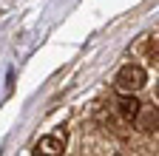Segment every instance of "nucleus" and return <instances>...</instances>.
<instances>
[{"mask_svg":"<svg viewBox=\"0 0 159 156\" xmlns=\"http://www.w3.org/2000/svg\"><path fill=\"white\" fill-rule=\"evenodd\" d=\"M142 131H156V108L148 111V116L142 119Z\"/></svg>","mask_w":159,"mask_h":156,"instance_id":"nucleus-4","label":"nucleus"},{"mask_svg":"<svg viewBox=\"0 0 159 156\" xmlns=\"http://www.w3.org/2000/svg\"><path fill=\"white\" fill-rule=\"evenodd\" d=\"M116 114H119V119H122V122H136L139 114H142V105L136 102V96L122 94V96L116 100Z\"/></svg>","mask_w":159,"mask_h":156,"instance_id":"nucleus-2","label":"nucleus"},{"mask_svg":"<svg viewBox=\"0 0 159 156\" xmlns=\"http://www.w3.org/2000/svg\"><path fill=\"white\" fill-rule=\"evenodd\" d=\"M63 148H66V139L60 133H48L37 142L34 148V156H63Z\"/></svg>","mask_w":159,"mask_h":156,"instance_id":"nucleus-3","label":"nucleus"},{"mask_svg":"<svg viewBox=\"0 0 159 156\" xmlns=\"http://www.w3.org/2000/svg\"><path fill=\"white\" fill-rule=\"evenodd\" d=\"M116 88L122 91V94H134V91H139L145 82H148V74H145V68L142 65H136V63H128V65H122L119 68V74H116Z\"/></svg>","mask_w":159,"mask_h":156,"instance_id":"nucleus-1","label":"nucleus"}]
</instances>
